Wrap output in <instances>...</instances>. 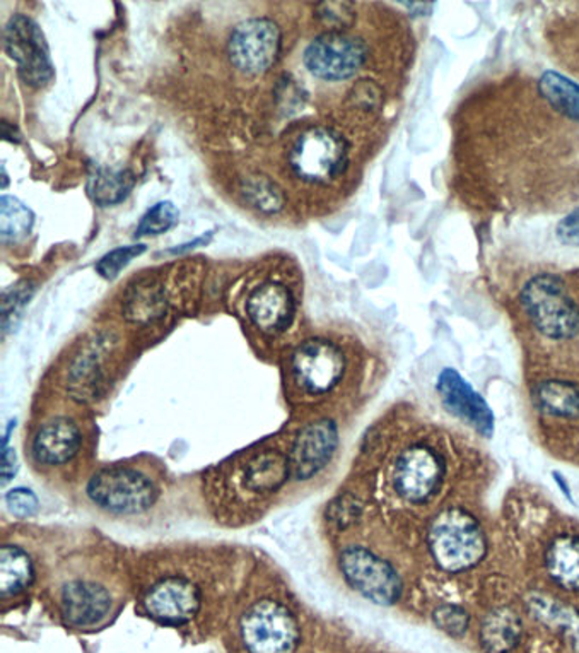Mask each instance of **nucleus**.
Segmentation results:
<instances>
[{"mask_svg": "<svg viewBox=\"0 0 579 653\" xmlns=\"http://www.w3.org/2000/svg\"><path fill=\"white\" fill-rule=\"evenodd\" d=\"M428 550L441 572H470L484 562L489 543L481 522L463 508H446L428 527Z\"/></svg>", "mask_w": 579, "mask_h": 653, "instance_id": "nucleus-1", "label": "nucleus"}, {"mask_svg": "<svg viewBox=\"0 0 579 653\" xmlns=\"http://www.w3.org/2000/svg\"><path fill=\"white\" fill-rule=\"evenodd\" d=\"M521 305L537 331L562 341L579 334V306L556 275H537L524 284Z\"/></svg>", "mask_w": 579, "mask_h": 653, "instance_id": "nucleus-2", "label": "nucleus"}, {"mask_svg": "<svg viewBox=\"0 0 579 653\" xmlns=\"http://www.w3.org/2000/svg\"><path fill=\"white\" fill-rule=\"evenodd\" d=\"M338 566L345 582L377 606H393L404 594V582L392 563L366 547L351 546L342 550Z\"/></svg>", "mask_w": 579, "mask_h": 653, "instance_id": "nucleus-3", "label": "nucleus"}, {"mask_svg": "<svg viewBox=\"0 0 579 653\" xmlns=\"http://www.w3.org/2000/svg\"><path fill=\"white\" fill-rule=\"evenodd\" d=\"M349 147L335 130L316 129L301 134L291 150L290 163L301 181L328 184L347 168Z\"/></svg>", "mask_w": 579, "mask_h": 653, "instance_id": "nucleus-4", "label": "nucleus"}, {"mask_svg": "<svg viewBox=\"0 0 579 653\" xmlns=\"http://www.w3.org/2000/svg\"><path fill=\"white\" fill-rule=\"evenodd\" d=\"M446 476V464L436 448L415 444L396 457L393 488L411 505H424L440 493Z\"/></svg>", "mask_w": 579, "mask_h": 653, "instance_id": "nucleus-5", "label": "nucleus"}, {"mask_svg": "<svg viewBox=\"0 0 579 653\" xmlns=\"http://www.w3.org/2000/svg\"><path fill=\"white\" fill-rule=\"evenodd\" d=\"M88 495L98 507L114 514H140L156 504L158 489L144 474L114 467L92 477Z\"/></svg>", "mask_w": 579, "mask_h": 653, "instance_id": "nucleus-6", "label": "nucleus"}, {"mask_svg": "<svg viewBox=\"0 0 579 653\" xmlns=\"http://www.w3.org/2000/svg\"><path fill=\"white\" fill-rule=\"evenodd\" d=\"M4 50L16 64L19 76L27 85L41 88L53 78L50 48L43 31L28 16L16 14L4 28Z\"/></svg>", "mask_w": 579, "mask_h": 653, "instance_id": "nucleus-7", "label": "nucleus"}, {"mask_svg": "<svg viewBox=\"0 0 579 653\" xmlns=\"http://www.w3.org/2000/svg\"><path fill=\"white\" fill-rule=\"evenodd\" d=\"M242 636L249 653H293L300 632L279 602L261 601L243 616Z\"/></svg>", "mask_w": 579, "mask_h": 653, "instance_id": "nucleus-8", "label": "nucleus"}, {"mask_svg": "<svg viewBox=\"0 0 579 653\" xmlns=\"http://www.w3.org/2000/svg\"><path fill=\"white\" fill-rule=\"evenodd\" d=\"M367 47L361 38L344 31L320 35L306 47V69L323 81L352 78L366 62Z\"/></svg>", "mask_w": 579, "mask_h": 653, "instance_id": "nucleus-9", "label": "nucleus"}, {"mask_svg": "<svg viewBox=\"0 0 579 653\" xmlns=\"http://www.w3.org/2000/svg\"><path fill=\"white\" fill-rule=\"evenodd\" d=\"M228 52L229 59L242 72H265L279 57V28L271 19H248L233 31Z\"/></svg>", "mask_w": 579, "mask_h": 653, "instance_id": "nucleus-10", "label": "nucleus"}, {"mask_svg": "<svg viewBox=\"0 0 579 653\" xmlns=\"http://www.w3.org/2000/svg\"><path fill=\"white\" fill-rule=\"evenodd\" d=\"M436 392L448 415L470 426L477 435L492 438L495 433V415L488 400L477 392L459 371L444 368L436 380Z\"/></svg>", "mask_w": 579, "mask_h": 653, "instance_id": "nucleus-11", "label": "nucleus"}, {"mask_svg": "<svg viewBox=\"0 0 579 653\" xmlns=\"http://www.w3.org/2000/svg\"><path fill=\"white\" fill-rule=\"evenodd\" d=\"M293 368L303 389L325 393L344 377L345 358L334 342L322 338L308 339L294 351Z\"/></svg>", "mask_w": 579, "mask_h": 653, "instance_id": "nucleus-12", "label": "nucleus"}, {"mask_svg": "<svg viewBox=\"0 0 579 653\" xmlns=\"http://www.w3.org/2000/svg\"><path fill=\"white\" fill-rule=\"evenodd\" d=\"M200 607V592L185 578H166L144 595V610L153 620L169 626L185 624Z\"/></svg>", "mask_w": 579, "mask_h": 653, "instance_id": "nucleus-13", "label": "nucleus"}, {"mask_svg": "<svg viewBox=\"0 0 579 653\" xmlns=\"http://www.w3.org/2000/svg\"><path fill=\"white\" fill-rule=\"evenodd\" d=\"M338 447V430L334 421H316L297 435L290 456L291 476L310 479L331 462Z\"/></svg>", "mask_w": 579, "mask_h": 653, "instance_id": "nucleus-14", "label": "nucleus"}, {"mask_svg": "<svg viewBox=\"0 0 579 653\" xmlns=\"http://www.w3.org/2000/svg\"><path fill=\"white\" fill-rule=\"evenodd\" d=\"M246 312L262 332L279 334L287 331L293 323L296 305L290 287L267 281L249 294Z\"/></svg>", "mask_w": 579, "mask_h": 653, "instance_id": "nucleus-15", "label": "nucleus"}, {"mask_svg": "<svg viewBox=\"0 0 579 653\" xmlns=\"http://www.w3.org/2000/svg\"><path fill=\"white\" fill-rule=\"evenodd\" d=\"M110 594L101 585L72 582L62 591L63 617L73 626H92L107 616Z\"/></svg>", "mask_w": 579, "mask_h": 653, "instance_id": "nucleus-16", "label": "nucleus"}, {"mask_svg": "<svg viewBox=\"0 0 579 653\" xmlns=\"http://www.w3.org/2000/svg\"><path fill=\"white\" fill-rule=\"evenodd\" d=\"M81 433L69 419L45 422L33 440L35 459L48 466H60L78 454Z\"/></svg>", "mask_w": 579, "mask_h": 653, "instance_id": "nucleus-17", "label": "nucleus"}, {"mask_svg": "<svg viewBox=\"0 0 579 653\" xmlns=\"http://www.w3.org/2000/svg\"><path fill=\"white\" fill-rule=\"evenodd\" d=\"M547 576L556 587L579 592V536L562 534L550 540L543 556Z\"/></svg>", "mask_w": 579, "mask_h": 653, "instance_id": "nucleus-18", "label": "nucleus"}, {"mask_svg": "<svg viewBox=\"0 0 579 653\" xmlns=\"http://www.w3.org/2000/svg\"><path fill=\"white\" fill-rule=\"evenodd\" d=\"M533 406L547 418L579 421V386L569 380L550 379L532 390Z\"/></svg>", "mask_w": 579, "mask_h": 653, "instance_id": "nucleus-19", "label": "nucleus"}, {"mask_svg": "<svg viewBox=\"0 0 579 653\" xmlns=\"http://www.w3.org/2000/svg\"><path fill=\"white\" fill-rule=\"evenodd\" d=\"M523 636V623L511 607L489 611L479 627V640L488 653H510Z\"/></svg>", "mask_w": 579, "mask_h": 653, "instance_id": "nucleus-20", "label": "nucleus"}, {"mask_svg": "<svg viewBox=\"0 0 579 653\" xmlns=\"http://www.w3.org/2000/svg\"><path fill=\"white\" fill-rule=\"evenodd\" d=\"M528 610L540 623L561 633L572 652L579 653V610L542 594L528 598Z\"/></svg>", "mask_w": 579, "mask_h": 653, "instance_id": "nucleus-21", "label": "nucleus"}, {"mask_svg": "<svg viewBox=\"0 0 579 653\" xmlns=\"http://www.w3.org/2000/svg\"><path fill=\"white\" fill-rule=\"evenodd\" d=\"M136 178L129 169L98 166L89 173L88 192L98 206H115L129 197Z\"/></svg>", "mask_w": 579, "mask_h": 653, "instance_id": "nucleus-22", "label": "nucleus"}, {"mask_svg": "<svg viewBox=\"0 0 579 653\" xmlns=\"http://www.w3.org/2000/svg\"><path fill=\"white\" fill-rule=\"evenodd\" d=\"M33 581V565L24 550L16 546L0 549V591L2 597H12Z\"/></svg>", "mask_w": 579, "mask_h": 653, "instance_id": "nucleus-23", "label": "nucleus"}, {"mask_svg": "<svg viewBox=\"0 0 579 653\" xmlns=\"http://www.w3.org/2000/svg\"><path fill=\"white\" fill-rule=\"evenodd\" d=\"M291 476L290 459L281 454H264L246 467L245 483L254 491H275Z\"/></svg>", "mask_w": 579, "mask_h": 653, "instance_id": "nucleus-24", "label": "nucleus"}, {"mask_svg": "<svg viewBox=\"0 0 579 653\" xmlns=\"http://www.w3.org/2000/svg\"><path fill=\"white\" fill-rule=\"evenodd\" d=\"M539 89L547 104L579 121V85L556 70H547L540 78Z\"/></svg>", "mask_w": 579, "mask_h": 653, "instance_id": "nucleus-25", "label": "nucleus"}, {"mask_svg": "<svg viewBox=\"0 0 579 653\" xmlns=\"http://www.w3.org/2000/svg\"><path fill=\"white\" fill-rule=\"evenodd\" d=\"M35 213L12 195L0 198V235L6 245L19 243L33 230Z\"/></svg>", "mask_w": 579, "mask_h": 653, "instance_id": "nucleus-26", "label": "nucleus"}, {"mask_svg": "<svg viewBox=\"0 0 579 653\" xmlns=\"http://www.w3.org/2000/svg\"><path fill=\"white\" fill-rule=\"evenodd\" d=\"M165 313V300L159 294V286L139 283L130 287L129 296L125 301V316L130 322L147 323L159 319Z\"/></svg>", "mask_w": 579, "mask_h": 653, "instance_id": "nucleus-27", "label": "nucleus"}, {"mask_svg": "<svg viewBox=\"0 0 579 653\" xmlns=\"http://www.w3.org/2000/svg\"><path fill=\"white\" fill-rule=\"evenodd\" d=\"M245 197L264 213H277L283 209L284 194L277 185L264 177H252L245 182Z\"/></svg>", "mask_w": 579, "mask_h": 653, "instance_id": "nucleus-28", "label": "nucleus"}, {"mask_svg": "<svg viewBox=\"0 0 579 653\" xmlns=\"http://www.w3.org/2000/svg\"><path fill=\"white\" fill-rule=\"evenodd\" d=\"M178 220H180V211L175 204L168 203V201L156 204L144 214L139 226H137L136 236L140 238V236L161 235L176 226Z\"/></svg>", "mask_w": 579, "mask_h": 653, "instance_id": "nucleus-29", "label": "nucleus"}, {"mask_svg": "<svg viewBox=\"0 0 579 653\" xmlns=\"http://www.w3.org/2000/svg\"><path fill=\"white\" fill-rule=\"evenodd\" d=\"M433 621L441 632L453 639H462L470 627V614L465 607L457 604H441L433 611Z\"/></svg>", "mask_w": 579, "mask_h": 653, "instance_id": "nucleus-30", "label": "nucleus"}, {"mask_svg": "<svg viewBox=\"0 0 579 653\" xmlns=\"http://www.w3.org/2000/svg\"><path fill=\"white\" fill-rule=\"evenodd\" d=\"M146 245L143 243H134L129 246H120V248L111 250L105 255L101 261L96 264V272L107 281H114L121 269L127 267L134 259L139 257L140 254L146 252Z\"/></svg>", "mask_w": 579, "mask_h": 653, "instance_id": "nucleus-31", "label": "nucleus"}, {"mask_svg": "<svg viewBox=\"0 0 579 653\" xmlns=\"http://www.w3.org/2000/svg\"><path fill=\"white\" fill-rule=\"evenodd\" d=\"M316 16L332 31H342L352 27L354 22V8L349 2H320Z\"/></svg>", "mask_w": 579, "mask_h": 653, "instance_id": "nucleus-32", "label": "nucleus"}, {"mask_svg": "<svg viewBox=\"0 0 579 653\" xmlns=\"http://www.w3.org/2000/svg\"><path fill=\"white\" fill-rule=\"evenodd\" d=\"M8 508L19 518L33 517L38 510V498L27 488L12 489L8 495Z\"/></svg>", "mask_w": 579, "mask_h": 653, "instance_id": "nucleus-33", "label": "nucleus"}, {"mask_svg": "<svg viewBox=\"0 0 579 653\" xmlns=\"http://www.w3.org/2000/svg\"><path fill=\"white\" fill-rule=\"evenodd\" d=\"M31 291L27 290V284L19 283L18 286L11 287L6 291L4 298H2V319H11L14 313H19V310L24 306L28 300H30Z\"/></svg>", "mask_w": 579, "mask_h": 653, "instance_id": "nucleus-34", "label": "nucleus"}, {"mask_svg": "<svg viewBox=\"0 0 579 653\" xmlns=\"http://www.w3.org/2000/svg\"><path fill=\"white\" fill-rule=\"evenodd\" d=\"M556 236L562 245L579 248V207L558 224Z\"/></svg>", "mask_w": 579, "mask_h": 653, "instance_id": "nucleus-35", "label": "nucleus"}, {"mask_svg": "<svg viewBox=\"0 0 579 653\" xmlns=\"http://www.w3.org/2000/svg\"><path fill=\"white\" fill-rule=\"evenodd\" d=\"M352 96L356 99V104L360 105L361 108H371L376 107L382 101V91L377 88L374 82L364 81L360 82V85L354 88L352 91Z\"/></svg>", "mask_w": 579, "mask_h": 653, "instance_id": "nucleus-36", "label": "nucleus"}, {"mask_svg": "<svg viewBox=\"0 0 579 653\" xmlns=\"http://www.w3.org/2000/svg\"><path fill=\"white\" fill-rule=\"evenodd\" d=\"M357 517V505L354 504V501H351V499H342V501H338L337 505H335V514L332 515V520L335 522H341L342 518H344V520L349 522L352 520V518H356Z\"/></svg>", "mask_w": 579, "mask_h": 653, "instance_id": "nucleus-37", "label": "nucleus"}, {"mask_svg": "<svg viewBox=\"0 0 579 653\" xmlns=\"http://www.w3.org/2000/svg\"><path fill=\"white\" fill-rule=\"evenodd\" d=\"M16 472V456L11 448H2V485H8Z\"/></svg>", "mask_w": 579, "mask_h": 653, "instance_id": "nucleus-38", "label": "nucleus"}, {"mask_svg": "<svg viewBox=\"0 0 579 653\" xmlns=\"http://www.w3.org/2000/svg\"><path fill=\"white\" fill-rule=\"evenodd\" d=\"M214 232L206 233V235L200 236V238L194 240V242L188 243V245L176 246V248L168 250L169 254H181V252H187V250L195 248L198 245H207L213 238Z\"/></svg>", "mask_w": 579, "mask_h": 653, "instance_id": "nucleus-39", "label": "nucleus"}, {"mask_svg": "<svg viewBox=\"0 0 579 653\" xmlns=\"http://www.w3.org/2000/svg\"><path fill=\"white\" fill-rule=\"evenodd\" d=\"M553 481L558 483V486L561 488V491L565 493L566 498H568L569 501H572L571 488H569L568 481H566L565 477L559 472H553Z\"/></svg>", "mask_w": 579, "mask_h": 653, "instance_id": "nucleus-40", "label": "nucleus"}, {"mask_svg": "<svg viewBox=\"0 0 579 653\" xmlns=\"http://www.w3.org/2000/svg\"><path fill=\"white\" fill-rule=\"evenodd\" d=\"M8 187V175H6V166L2 163V188Z\"/></svg>", "mask_w": 579, "mask_h": 653, "instance_id": "nucleus-41", "label": "nucleus"}]
</instances>
